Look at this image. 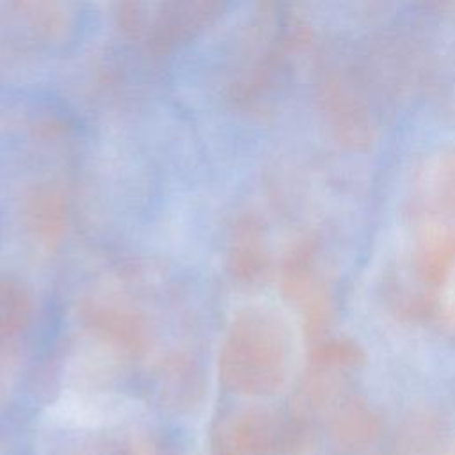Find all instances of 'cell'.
Listing matches in <instances>:
<instances>
[{
	"mask_svg": "<svg viewBox=\"0 0 455 455\" xmlns=\"http://www.w3.org/2000/svg\"><path fill=\"white\" fill-rule=\"evenodd\" d=\"M132 414H135L133 400L91 387H68L48 407L52 423L80 430L112 427Z\"/></svg>",
	"mask_w": 455,
	"mask_h": 455,
	"instance_id": "6da1fadb",
	"label": "cell"
}]
</instances>
